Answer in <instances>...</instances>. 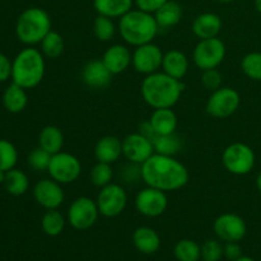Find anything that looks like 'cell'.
I'll list each match as a JSON object with an SVG mask.
<instances>
[{"instance_id": "cell-1", "label": "cell", "mask_w": 261, "mask_h": 261, "mask_svg": "<svg viewBox=\"0 0 261 261\" xmlns=\"http://www.w3.org/2000/svg\"><path fill=\"white\" fill-rule=\"evenodd\" d=\"M189 171L172 155L154 153L142 165V180L150 188L176 191L188 185Z\"/></svg>"}, {"instance_id": "cell-2", "label": "cell", "mask_w": 261, "mask_h": 261, "mask_svg": "<svg viewBox=\"0 0 261 261\" xmlns=\"http://www.w3.org/2000/svg\"><path fill=\"white\" fill-rule=\"evenodd\" d=\"M184 92V83L165 71L145 75L140 86L143 99L152 109H172Z\"/></svg>"}, {"instance_id": "cell-3", "label": "cell", "mask_w": 261, "mask_h": 261, "mask_svg": "<svg viewBox=\"0 0 261 261\" xmlns=\"http://www.w3.org/2000/svg\"><path fill=\"white\" fill-rule=\"evenodd\" d=\"M160 25L154 14L143 12L140 9H132L120 18L119 32L122 40L129 45L138 46L153 42L158 35Z\"/></svg>"}, {"instance_id": "cell-4", "label": "cell", "mask_w": 261, "mask_h": 261, "mask_svg": "<svg viewBox=\"0 0 261 261\" xmlns=\"http://www.w3.org/2000/svg\"><path fill=\"white\" fill-rule=\"evenodd\" d=\"M45 56L40 50L33 47L23 48L13 61V83L24 89L35 88L45 76Z\"/></svg>"}, {"instance_id": "cell-5", "label": "cell", "mask_w": 261, "mask_h": 261, "mask_svg": "<svg viewBox=\"0 0 261 261\" xmlns=\"http://www.w3.org/2000/svg\"><path fill=\"white\" fill-rule=\"evenodd\" d=\"M51 25L50 14L42 8L32 7L20 13L15 25V33L20 42L36 45L50 32Z\"/></svg>"}, {"instance_id": "cell-6", "label": "cell", "mask_w": 261, "mask_h": 261, "mask_svg": "<svg viewBox=\"0 0 261 261\" xmlns=\"http://www.w3.org/2000/svg\"><path fill=\"white\" fill-rule=\"evenodd\" d=\"M222 163L232 175H247L255 166V153L252 148L245 143H232L223 150Z\"/></svg>"}, {"instance_id": "cell-7", "label": "cell", "mask_w": 261, "mask_h": 261, "mask_svg": "<svg viewBox=\"0 0 261 261\" xmlns=\"http://www.w3.org/2000/svg\"><path fill=\"white\" fill-rule=\"evenodd\" d=\"M226 58V45L218 37L204 38L196 43L193 51L194 64L203 70L216 69Z\"/></svg>"}, {"instance_id": "cell-8", "label": "cell", "mask_w": 261, "mask_h": 261, "mask_svg": "<svg viewBox=\"0 0 261 261\" xmlns=\"http://www.w3.org/2000/svg\"><path fill=\"white\" fill-rule=\"evenodd\" d=\"M47 172L53 180L66 185L78 180L82 173V163L71 153L59 152L51 157Z\"/></svg>"}, {"instance_id": "cell-9", "label": "cell", "mask_w": 261, "mask_h": 261, "mask_svg": "<svg viewBox=\"0 0 261 261\" xmlns=\"http://www.w3.org/2000/svg\"><path fill=\"white\" fill-rule=\"evenodd\" d=\"M99 211L96 200L88 196H79L68 209V222L76 231H87L96 224Z\"/></svg>"}, {"instance_id": "cell-10", "label": "cell", "mask_w": 261, "mask_h": 261, "mask_svg": "<svg viewBox=\"0 0 261 261\" xmlns=\"http://www.w3.org/2000/svg\"><path fill=\"white\" fill-rule=\"evenodd\" d=\"M241 97L234 88L231 87H221L217 91L212 92L206 102L205 110L212 117L216 119H226L232 116L239 110Z\"/></svg>"}, {"instance_id": "cell-11", "label": "cell", "mask_w": 261, "mask_h": 261, "mask_svg": "<svg viewBox=\"0 0 261 261\" xmlns=\"http://www.w3.org/2000/svg\"><path fill=\"white\" fill-rule=\"evenodd\" d=\"M96 203L101 216L106 218H115L126 208L127 194L121 185L111 182L101 188Z\"/></svg>"}, {"instance_id": "cell-12", "label": "cell", "mask_w": 261, "mask_h": 261, "mask_svg": "<svg viewBox=\"0 0 261 261\" xmlns=\"http://www.w3.org/2000/svg\"><path fill=\"white\" fill-rule=\"evenodd\" d=\"M168 206V199L165 191L160 189L147 188L142 189L135 196V208L138 213L147 218H157L162 216Z\"/></svg>"}, {"instance_id": "cell-13", "label": "cell", "mask_w": 261, "mask_h": 261, "mask_svg": "<svg viewBox=\"0 0 261 261\" xmlns=\"http://www.w3.org/2000/svg\"><path fill=\"white\" fill-rule=\"evenodd\" d=\"M163 55L165 54L158 45L153 42L144 43L135 47L133 53L132 65L138 73L149 75L155 71H160V69L162 68Z\"/></svg>"}, {"instance_id": "cell-14", "label": "cell", "mask_w": 261, "mask_h": 261, "mask_svg": "<svg viewBox=\"0 0 261 261\" xmlns=\"http://www.w3.org/2000/svg\"><path fill=\"white\" fill-rule=\"evenodd\" d=\"M216 236L223 242H240L246 236V222L234 213L221 214L213 223Z\"/></svg>"}, {"instance_id": "cell-15", "label": "cell", "mask_w": 261, "mask_h": 261, "mask_svg": "<svg viewBox=\"0 0 261 261\" xmlns=\"http://www.w3.org/2000/svg\"><path fill=\"white\" fill-rule=\"evenodd\" d=\"M153 154H154V147L152 140L145 138L140 133H133L122 140V155L129 162L143 165Z\"/></svg>"}, {"instance_id": "cell-16", "label": "cell", "mask_w": 261, "mask_h": 261, "mask_svg": "<svg viewBox=\"0 0 261 261\" xmlns=\"http://www.w3.org/2000/svg\"><path fill=\"white\" fill-rule=\"evenodd\" d=\"M33 198L38 205L45 208L46 211L58 209L64 203L65 194H64L61 184L53 178H43L35 185L33 189Z\"/></svg>"}, {"instance_id": "cell-17", "label": "cell", "mask_w": 261, "mask_h": 261, "mask_svg": "<svg viewBox=\"0 0 261 261\" xmlns=\"http://www.w3.org/2000/svg\"><path fill=\"white\" fill-rule=\"evenodd\" d=\"M82 79L89 88L102 89L110 86L112 74L106 68L102 59H94L84 65L83 70H82Z\"/></svg>"}, {"instance_id": "cell-18", "label": "cell", "mask_w": 261, "mask_h": 261, "mask_svg": "<svg viewBox=\"0 0 261 261\" xmlns=\"http://www.w3.org/2000/svg\"><path fill=\"white\" fill-rule=\"evenodd\" d=\"M132 59L133 54L126 46L121 43H115L110 46L102 56V61L106 68L111 71L112 75L121 74L126 69H129V66L132 65Z\"/></svg>"}, {"instance_id": "cell-19", "label": "cell", "mask_w": 261, "mask_h": 261, "mask_svg": "<svg viewBox=\"0 0 261 261\" xmlns=\"http://www.w3.org/2000/svg\"><path fill=\"white\" fill-rule=\"evenodd\" d=\"M222 27H223V22H222L221 17L218 14L205 12L199 14L194 19L191 30H193V33L196 37L204 40V38L218 37Z\"/></svg>"}, {"instance_id": "cell-20", "label": "cell", "mask_w": 261, "mask_h": 261, "mask_svg": "<svg viewBox=\"0 0 261 261\" xmlns=\"http://www.w3.org/2000/svg\"><path fill=\"white\" fill-rule=\"evenodd\" d=\"M122 155V140L114 135H106L98 139L94 147V157L97 162L115 163Z\"/></svg>"}, {"instance_id": "cell-21", "label": "cell", "mask_w": 261, "mask_h": 261, "mask_svg": "<svg viewBox=\"0 0 261 261\" xmlns=\"http://www.w3.org/2000/svg\"><path fill=\"white\" fill-rule=\"evenodd\" d=\"M133 244L142 254L152 255L160 250L161 237L150 227H139L133 233Z\"/></svg>"}, {"instance_id": "cell-22", "label": "cell", "mask_w": 261, "mask_h": 261, "mask_svg": "<svg viewBox=\"0 0 261 261\" xmlns=\"http://www.w3.org/2000/svg\"><path fill=\"white\" fill-rule=\"evenodd\" d=\"M162 69L166 74L172 78L181 79L188 74L189 70V59L182 51L170 50L163 55Z\"/></svg>"}, {"instance_id": "cell-23", "label": "cell", "mask_w": 261, "mask_h": 261, "mask_svg": "<svg viewBox=\"0 0 261 261\" xmlns=\"http://www.w3.org/2000/svg\"><path fill=\"white\" fill-rule=\"evenodd\" d=\"M157 135H167L176 132L177 116L172 109H157L153 111L149 119Z\"/></svg>"}, {"instance_id": "cell-24", "label": "cell", "mask_w": 261, "mask_h": 261, "mask_svg": "<svg viewBox=\"0 0 261 261\" xmlns=\"http://www.w3.org/2000/svg\"><path fill=\"white\" fill-rule=\"evenodd\" d=\"M134 0H93V7L99 15L121 18L133 9Z\"/></svg>"}, {"instance_id": "cell-25", "label": "cell", "mask_w": 261, "mask_h": 261, "mask_svg": "<svg viewBox=\"0 0 261 261\" xmlns=\"http://www.w3.org/2000/svg\"><path fill=\"white\" fill-rule=\"evenodd\" d=\"M64 145V135L60 127L55 125H47L43 127L38 135V147L45 149L50 154L61 152Z\"/></svg>"}, {"instance_id": "cell-26", "label": "cell", "mask_w": 261, "mask_h": 261, "mask_svg": "<svg viewBox=\"0 0 261 261\" xmlns=\"http://www.w3.org/2000/svg\"><path fill=\"white\" fill-rule=\"evenodd\" d=\"M182 7L175 0H168L154 13V18L160 28H170L178 24L182 19Z\"/></svg>"}, {"instance_id": "cell-27", "label": "cell", "mask_w": 261, "mask_h": 261, "mask_svg": "<svg viewBox=\"0 0 261 261\" xmlns=\"http://www.w3.org/2000/svg\"><path fill=\"white\" fill-rule=\"evenodd\" d=\"M28 102L27 93L23 87L13 83L5 89L4 96H3V103L4 107L12 114H19L25 109Z\"/></svg>"}, {"instance_id": "cell-28", "label": "cell", "mask_w": 261, "mask_h": 261, "mask_svg": "<svg viewBox=\"0 0 261 261\" xmlns=\"http://www.w3.org/2000/svg\"><path fill=\"white\" fill-rule=\"evenodd\" d=\"M153 147H154V153L163 155H175L182 149L184 139L176 133L167 135H157L152 140Z\"/></svg>"}, {"instance_id": "cell-29", "label": "cell", "mask_w": 261, "mask_h": 261, "mask_svg": "<svg viewBox=\"0 0 261 261\" xmlns=\"http://www.w3.org/2000/svg\"><path fill=\"white\" fill-rule=\"evenodd\" d=\"M3 185L5 186V190L10 195L20 196L27 193L30 188V180L23 171L12 168L5 173V181Z\"/></svg>"}, {"instance_id": "cell-30", "label": "cell", "mask_w": 261, "mask_h": 261, "mask_svg": "<svg viewBox=\"0 0 261 261\" xmlns=\"http://www.w3.org/2000/svg\"><path fill=\"white\" fill-rule=\"evenodd\" d=\"M40 43L42 55L45 58L51 59V60H55V59L60 58L61 54L64 53V48H65L63 36L53 30L43 37V40Z\"/></svg>"}, {"instance_id": "cell-31", "label": "cell", "mask_w": 261, "mask_h": 261, "mask_svg": "<svg viewBox=\"0 0 261 261\" xmlns=\"http://www.w3.org/2000/svg\"><path fill=\"white\" fill-rule=\"evenodd\" d=\"M65 217L58 209H50V211H47L43 214L42 219H41L42 231L50 237H56L59 234H61V232L65 228Z\"/></svg>"}, {"instance_id": "cell-32", "label": "cell", "mask_w": 261, "mask_h": 261, "mask_svg": "<svg viewBox=\"0 0 261 261\" xmlns=\"http://www.w3.org/2000/svg\"><path fill=\"white\" fill-rule=\"evenodd\" d=\"M177 261H199L201 257V246L189 239L180 240L173 249Z\"/></svg>"}, {"instance_id": "cell-33", "label": "cell", "mask_w": 261, "mask_h": 261, "mask_svg": "<svg viewBox=\"0 0 261 261\" xmlns=\"http://www.w3.org/2000/svg\"><path fill=\"white\" fill-rule=\"evenodd\" d=\"M241 69L247 78L261 82V53L252 51L245 55L241 61Z\"/></svg>"}, {"instance_id": "cell-34", "label": "cell", "mask_w": 261, "mask_h": 261, "mask_svg": "<svg viewBox=\"0 0 261 261\" xmlns=\"http://www.w3.org/2000/svg\"><path fill=\"white\" fill-rule=\"evenodd\" d=\"M116 32V27L112 20V18L105 17V15H97L93 22V33L97 40L102 42L112 40Z\"/></svg>"}, {"instance_id": "cell-35", "label": "cell", "mask_w": 261, "mask_h": 261, "mask_svg": "<svg viewBox=\"0 0 261 261\" xmlns=\"http://www.w3.org/2000/svg\"><path fill=\"white\" fill-rule=\"evenodd\" d=\"M89 177H91V182L94 186L101 189L103 186L111 184L112 177H114V170H112L110 163L97 162L93 166V168H92L91 173H89Z\"/></svg>"}, {"instance_id": "cell-36", "label": "cell", "mask_w": 261, "mask_h": 261, "mask_svg": "<svg viewBox=\"0 0 261 261\" xmlns=\"http://www.w3.org/2000/svg\"><path fill=\"white\" fill-rule=\"evenodd\" d=\"M18 161V152L9 140L0 139V170L9 171L14 168Z\"/></svg>"}, {"instance_id": "cell-37", "label": "cell", "mask_w": 261, "mask_h": 261, "mask_svg": "<svg viewBox=\"0 0 261 261\" xmlns=\"http://www.w3.org/2000/svg\"><path fill=\"white\" fill-rule=\"evenodd\" d=\"M51 157H53V154L46 152V150L42 149L41 147H37L35 148V149L31 150V153L28 154L27 161L28 165L31 166V168H33L35 171H47Z\"/></svg>"}, {"instance_id": "cell-38", "label": "cell", "mask_w": 261, "mask_h": 261, "mask_svg": "<svg viewBox=\"0 0 261 261\" xmlns=\"http://www.w3.org/2000/svg\"><path fill=\"white\" fill-rule=\"evenodd\" d=\"M224 256L223 245L221 240H206L201 245V259L203 261H219Z\"/></svg>"}, {"instance_id": "cell-39", "label": "cell", "mask_w": 261, "mask_h": 261, "mask_svg": "<svg viewBox=\"0 0 261 261\" xmlns=\"http://www.w3.org/2000/svg\"><path fill=\"white\" fill-rule=\"evenodd\" d=\"M201 84L208 91L214 92L219 89L223 84V75L218 69H208V70H203L201 74Z\"/></svg>"}, {"instance_id": "cell-40", "label": "cell", "mask_w": 261, "mask_h": 261, "mask_svg": "<svg viewBox=\"0 0 261 261\" xmlns=\"http://www.w3.org/2000/svg\"><path fill=\"white\" fill-rule=\"evenodd\" d=\"M120 176L124 178L125 182L138 181L139 178H142V165L130 162V165L124 166L122 171H120Z\"/></svg>"}, {"instance_id": "cell-41", "label": "cell", "mask_w": 261, "mask_h": 261, "mask_svg": "<svg viewBox=\"0 0 261 261\" xmlns=\"http://www.w3.org/2000/svg\"><path fill=\"white\" fill-rule=\"evenodd\" d=\"M167 2L168 0H134V4L137 5V9L150 13V14H154Z\"/></svg>"}, {"instance_id": "cell-42", "label": "cell", "mask_w": 261, "mask_h": 261, "mask_svg": "<svg viewBox=\"0 0 261 261\" xmlns=\"http://www.w3.org/2000/svg\"><path fill=\"white\" fill-rule=\"evenodd\" d=\"M223 254L229 261H234L242 256V250L239 242H226L223 245Z\"/></svg>"}, {"instance_id": "cell-43", "label": "cell", "mask_w": 261, "mask_h": 261, "mask_svg": "<svg viewBox=\"0 0 261 261\" xmlns=\"http://www.w3.org/2000/svg\"><path fill=\"white\" fill-rule=\"evenodd\" d=\"M13 63H10L9 59L0 53V83L8 81L12 76Z\"/></svg>"}, {"instance_id": "cell-44", "label": "cell", "mask_w": 261, "mask_h": 261, "mask_svg": "<svg viewBox=\"0 0 261 261\" xmlns=\"http://www.w3.org/2000/svg\"><path fill=\"white\" fill-rule=\"evenodd\" d=\"M138 133H140V134L144 135L145 138H148V139L150 140H153L155 137H157V134H155L154 132V127L152 126L149 120H148V121H143L142 124L139 125V127H138Z\"/></svg>"}, {"instance_id": "cell-45", "label": "cell", "mask_w": 261, "mask_h": 261, "mask_svg": "<svg viewBox=\"0 0 261 261\" xmlns=\"http://www.w3.org/2000/svg\"><path fill=\"white\" fill-rule=\"evenodd\" d=\"M256 188L261 194V171H260L259 175H257V177H256Z\"/></svg>"}, {"instance_id": "cell-46", "label": "cell", "mask_w": 261, "mask_h": 261, "mask_svg": "<svg viewBox=\"0 0 261 261\" xmlns=\"http://www.w3.org/2000/svg\"><path fill=\"white\" fill-rule=\"evenodd\" d=\"M234 261H255V260L252 259V257H250V256H244V255H242V256L240 257V259H237V260H234Z\"/></svg>"}, {"instance_id": "cell-47", "label": "cell", "mask_w": 261, "mask_h": 261, "mask_svg": "<svg viewBox=\"0 0 261 261\" xmlns=\"http://www.w3.org/2000/svg\"><path fill=\"white\" fill-rule=\"evenodd\" d=\"M5 171H2L0 170V185H2V184H4V181H5Z\"/></svg>"}, {"instance_id": "cell-48", "label": "cell", "mask_w": 261, "mask_h": 261, "mask_svg": "<svg viewBox=\"0 0 261 261\" xmlns=\"http://www.w3.org/2000/svg\"><path fill=\"white\" fill-rule=\"evenodd\" d=\"M255 8H256L257 12L261 14V0H255Z\"/></svg>"}, {"instance_id": "cell-49", "label": "cell", "mask_w": 261, "mask_h": 261, "mask_svg": "<svg viewBox=\"0 0 261 261\" xmlns=\"http://www.w3.org/2000/svg\"><path fill=\"white\" fill-rule=\"evenodd\" d=\"M218 2H221V3H232V2H234V0H218Z\"/></svg>"}]
</instances>
